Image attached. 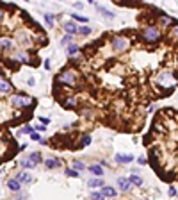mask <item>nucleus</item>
<instances>
[{"instance_id": "4", "label": "nucleus", "mask_w": 178, "mask_h": 200, "mask_svg": "<svg viewBox=\"0 0 178 200\" xmlns=\"http://www.w3.org/2000/svg\"><path fill=\"white\" fill-rule=\"evenodd\" d=\"M57 82L66 84V86H73V84H75V71H71V70H64V71H62L61 75L57 77Z\"/></svg>"}, {"instance_id": "38", "label": "nucleus", "mask_w": 178, "mask_h": 200, "mask_svg": "<svg viewBox=\"0 0 178 200\" xmlns=\"http://www.w3.org/2000/svg\"><path fill=\"white\" fill-rule=\"evenodd\" d=\"M34 131H45V125H36Z\"/></svg>"}, {"instance_id": "30", "label": "nucleus", "mask_w": 178, "mask_h": 200, "mask_svg": "<svg viewBox=\"0 0 178 200\" xmlns=\"http://www.w3.org/2000/svg\"><path fill=\"white\" fill-rule=\"evenodd\" d=\"M91 198H93V200H103V195H102L100 191H93V193H91Z\"/></svg>"}, {"instance_id": "5", "label": "nucleus", "mask_w": 178, "mask_h": 200, "mask_svg": "<svg viewBox=\"0 0 178 200\" xmlns=\"http://www.w3.org/2000/svg\"><path fill=\"white\" fill-rule=\"evenodd\" d=\"M16 181L20 184H30L32 182V175L29 172H20V173H16Z\"/></svg>"}, {"instance_id": "26", "label": "nucleus", "mask_w": 178, "mask_h": 200, "mask_svg": "<svg viewBox=\"0 0 178 200\" xmlns=\"http://www.w3.org/2000/svg\"><path fill=\"white\" fill-rule=\"evenodd\" d=\"M66 175H68V177H78L80 173H78L77 170H73V168H66Z\"/></svg>"}, {"instance_id": "34", "label": "nucleus", "mask_w": 178, "mask_h": 200, "mask_svg": "<svg viewBox=\"0 0 178 200\" xmlns=\"http://www.w3.org/2000/svg\"><path fill=\"white\" fill-rule=\"evenodd\" d=\"M167 193H169V197H176V189H175V188H169V191H167Z\"/></svg>"}, {"instance_id": "22", "label": "nucleus", "mask_w": 178, "mask_h": 200, "mask_svg": "<svg viewBox=\"0 0 178 200\" xmlns=\"http://www.w3.org/2000/svg\"><path fill=\"white\" fill-rule=\"evenodd\" d=\"M45 22H46V25H48V27H54V14L46 13V14H45Z\"/></svg>"}, {"instance_id": "9", "label": "nucleus", "mask_w": 178, "mask_h": 200, "mask_svg": "<svg viewBox=\"0 0 178 200\" xmlns=\"http://www.w3.org/2000/svg\"><path fill=\"white\" fill-rule=\"evenodd\" d=\"M11 89H13L11 82H9L7 79H4V77H0V93H9Z\"/></svg>"}, {"instance_id": "20", "label": "nucleus", "mask_w": 178, "mask_h": 200, "mask_svg": "<svg viewBox=\"0 0 178 200\" xmlns=\"http://www.w3.org/2000/svg\"><path fill=\"white\" fill-rule=\"evenodd\" d=\"M20 164H22L23 168H29V170H30V168H34V166H36V164H34L32 161L29 159V157H25V159H22V161H20Z\"/></svg>"}, {"instance_id": "40", "label": "nucleus", "mask_w": 178, "mask_h": 200, "mask_svg": "<svg viewBox=\"0 0 178 200\" xmlns=\"http://www.w3.org/2000/svg\"><path fill=\"white\" fill-rule=\"evenodd\" d=\"M2 16H4V13H2V9H0V20H2Z\"/></svg>"}, {"instance_id": "3", "label": "nucleus", "mask_w": 178, "mask_h": 200, "mask_svg": "<svg viewBox=\"0 0 178 200\" xmlns=\"http://www.w3.org/2000/svg\"><path fill=\"white\" fill-rule=\"evenodd\" d=\"M128 47H130V41L127 38H123V36H114L112 38V48L116 52H125Z\"/></svg>"}, {"instance_id": "1", "label": "nucleus", "mask_w": 178, "mask_h": 200, "mask_svg": "<svg viewBox=\"0 0 178 200\" xmlns=\"http://www.w3.org/2000/svg\"><path fill=\"white\" fill-rule=\"evenodd\" d=\"M160 39V27L159 25H148L143 30V41L146 43H157Z\"/></svg>"}, {"instance_id": "11", "label": "nucleus", "mask_w": 178, "mask_h": 200, "mask_svg": "<svg viewBox=\"0 0 178 200\" xmlns=\"http://www.w3.org/2000/svg\"><path fill=\"white\" fill-rule=\"evenodd\" d=\"M7 188L11 189V191H20V189H22V184H20L16 179H9V181H7Z\"/></svg>"}, {"instance_id": "2", "label": "nucleus", "mask_w": 178, "mask_h": 200, "mask_svg": "<svg viewBox=\"0 0 178 200\" xmlns=\"http://www.w3.org/2000/svg\"><path fill=\"white\" fill-rule=\"evenodd\" d=\"M34 102V98H30V97H27V95H22V93H18V95H13V98H11V104L14 107H29L30 104Z\"/></svg>"}, {"instance_id": "16", "label": "nucleus", "mask_w": 178, "mask_h": 200, "mask_svg": "<svg viewBox=\"0 0 178 200\" xmlns=\"http://www.w3.org/2000/svg\"><path fill=\"white\" fill-rule=\"evenodd\" d=\"M45 166L50 168V170H54V168H59V166H61V163H59L57 159H45Z\"/></svg>"}, {"instance_id": "13", "label": "nucleus", "mask_w": 178, "mask_h": 200, "mask_svg": "<svg viewBox=\"0 0 178 200\" xmlns=\"http://www.w3.org/2000/svg\"><path fill=\"white\" fill-rule=\"evenodd\" d=\"M64 30L68 36H73V34H77V25L73 22H68V23H64Z\"/></svg>"}, {"instance_id": "35", "label": "nucleus", "mask_w": 178, "mask_h": 200, "mask_svg": "<svg viewBox=\"0 0 178 200\" xmlns=\"http://www.w3.org/2000/svg\"><path fill=\"white\" fill-rule=\"evenodd\" d=\"M48 123H50L48 118H43V116H41V125H48Z\"/></svg>"}, {"instance_id": "23", "label": "nucleus", "mask_w": 178, "mask_h": 200, "mask_svg": "<svg viewBox=\"0 0 178 200\" xmlns=\"http://www.w3.org/2000/svg\"><path fill=\"white\" fill-rule=\"evenodd\" d=\"M160 23H164V25H169V23H175V22H173V18H171V16H166V14H162V16H160Z\"/></svg>"}, {"instance_id": "41", "label": "nucleus", "mask_w": 178, "mask_h": 200, "mask_svg": "<svg viewBox=\"0 0 178 200\" xmlns=\"http://www.w3.org/2000/svg\"><path fill=\"white\" fill-rule=\"evenodd\" d=\"M89 200H93V198H89Z\"/></svg>"}, {"instance_id": "25", "label": "nucleus", "mask_w": 178, "mask_h": 200, "mask_svg": "<svg viewBox=\"0 0 178 200\" xmlns=\"http://www.w3.org/2000/svg\"><path fill=\"white\" fill-rule=\"evenodd\" d=\"M91 143V136H82V140H80V146H87Z\"/></svg>"}, {"instance_id": "27", "label": "nucleus", "mask_w": 178, "mask_h": 200, "mask_svg": "<svg viewBox=\"0 0 178 200\" xmlns=\"http://www.w3.org/2000/svg\"><path fill=\"white\" fill-rule=\"evenodd\" d=\"M14 59H18L20 63H29V57H27L25 54H16V56H14Z\"/></svg>"}, {"instance_id": "14", "label": "nucleus", "mask_w": 178, "mask_h": 200, "mask_svg": "<svg viewBox=\"0 0 178 200\" xmlns=\"http://www.w3.org/2000/svg\"><path fill=\"white\" fill-rule=\"evenodd\" d=\"M95 5H96V4H95ZM96 9H98V11H100V13H102L103 16H105L107 20H112V18H114V13H112V11H109V9L102 7V5H96Z\"/></svg>"}, {"instance_id": "10", "label": "nucleus", "mask_w": 178, "mask_h": 200, "mask_svg": "<svg viewBox=\"0 0 178 200\" xmlns=\"http://www.w3.org/2000/svg\"><path fill=\"white\" fill-rule=\"evenodd\" d=\"M89 188H103L105 186V182H103V179L102 177H96V179H91V181L87 182Z\"/></svg>"}, {"instance_id": "37", "label": "nucleus", "mask_w": 178, "mask_h": 200, "mask_svg": "<svg viewBox=\"0 0 178 200\" xmlns=\"http://www.w3.org/2000/svg\"><path fill=\"white\" fill-rule=\"evenodd\" d=\"M137 163L143 166V164H146V159H144V157H139V159H137Z\"/></svg>"}, {"instance_id": "31", "label": "nucleus", "mask_w": 178, "mask_h": 200, "mask_svg": "<svg viewBox=\"0 0 178 200\" xmlns=\"http://www.w3.org/2000/svg\"><path fill=\"white\" fill-rule=\"evenodd\" d=\"M73 166H75L77 170H84V168H86V164H84L82 161H73Z\"/></svg>"}, {"instance_id": "8", "label": "nucleus", "mask_w": 178, "mask_h": 200, "mask_svg": "<svg viewBox=\"0 0 178 200\" xmlns=\"http://www.w3.org/2000/svg\"><path fill=\"white\" fill-rule=\"evenodd\" d=\"M102 195H103V198H114V197H116L118 193H116V189H114V188H110V186H103L102 188V191H100Z\"/></svg>"}, {"instance_id": "17", "label": "nucleus", "mask_w": 178, "mask_h": 200, "mask_svg": "<svg viewBox=\"0 0 178 200\" xmlns=\"http://www.w3.org/2000/svg\"><path fill=\"white\" fill-rule=\"evenodd\" d=\"M29 159L32 161L34 164H39L41 161H43V159H41V154H39V152H30V154H29Z\"/></svg>"}, {"instance_id": "29", "label": "nucleus", "mask_w": 178, "mask_h": 200, "mask_svg": "<svg viewBox=\"0 0 178 200\" xmlns=\"http://www.w3.org/2000/svg\"><path fill=\"white\" fill-rule=\"evenodd\" d=\"M73 16V20H75V22H87V16H80V14H71Z\"/></svg>"}, {"instance_id": "7", "label": "nucleus", "mask_w": 178, "mask_h": 200, "mask_svg": "<svg viewBox=\"0 0 178 200\" xmlns=\"http://www.w3.org/2000/svg\"><path fill=\"white\" fill-rule=\"evenodd\" d=\"M118 188L121 189V191H130L132 184H130V181H128L127 177H119V179H118Z\"/></svg>"}, {"instance_id": "21", "label": "nucleus", "mask_w": 178, "mask_h": 200, "mask_svg": "<svg viewBox=\"0 0 178 200\" xmlns=\"http://www.w3.org/2000/svg\"><path fill=\"white\" fill-rule=\"evenodd\" d=\"M77 32H78V34H82V36H87V34H91V27L82 25V27H78V29H77Z\"/></svg>"}, {"instance_id": "24", "label": "nucleus", "mask_w": 178, "mask_h": 200, "mask_svg": "<svg viewBox=\"0 0 178 200\" xmlns=\"http://www.w3.org/2000/svg\"><path fill=\"white\" fill-rule=\"evenodd\" d=\"M20 132H22V134H32V132H34V127H32V125H23Z\"/></svg>"}, {"instance_id": "33", "label": "nucleus", "mask_w": 178, "mask_h": 200, "mask_svg": "<svg viewBox=\"0 0 178 200\" xmlns=\"http://www.w3.org/2000/svg\"><path fill=\"white\" fill-rule=\"evenodd\" d=\"M30 140H34V141H41V136H39L38 132H32V134H30Z\"/></svg>"}, {"instance_id": "39", "label": "nucleus", "mask_w": 178, "mask_h": 200, "mask_svg": "<svg viewBox=\"0 0 178 200\" xmlns=\"http://www.w3.org/2000/svg\"><path fill=\"white\" fill-rule=\"evenodd\" d=\"M75 7H77V9H82V7H84V4H82V2H75Z\"/></svg>"}, {"instance_id": "32", "label": "nucleus", "mask_w": 178, "mask_h": 200, "mask_svg": "<svg viewBox=\"0 0 178 200\" xmlns=\"http://www.w3.org/2000/svg\"><path fill=\"white\" fill-rule=\"evenodd\" d=\"M61 43H62V45H64V47H68V45L71 43V36H68V34H66L64 38H62V41H61Z\"/></svg>"}, {"instance_id": "36", "label": "nucleus", "mask_w": 178, "mask_h": 200, "mask_svg": "<svg viewBox=\"0 0 178 200\" xmlns=\"http://www.w3.org/2000/svg\"><path fill=\"white\" fill-rule=\"evenodd\" d=\"M27 84H29V86H34V84H36V80H34L32 77H29V80H27Z\"/></svg>"}, {"instance_id": "15", "label": "nucleus", "mask_w": 178, "mask_h": 200, "mask_svg": "<svg viewBox=\"0 0 178 200\" xmlns=\"http://www.w3.org/2000/svg\"><path fill=\"white\" fill-rule=\"evenodd\" d=\"M13 41L11 39H7V38H2L0 39V48H4V50H9V48H13Z\"/></svg>"}, {"instance_id": "12", "label": "nucleus", "mask_w": 178, "mask_h": 200, "mask_svg": "<svg viewBox=\"0 0 178 200\" xmlns=\"http://www.w3.org/2000/svg\"><path fill=\"white\" fill-rule=\"evenodd\" d=\"M87 170H89L93 175H96V177H102V175H103V168H102L100 164H91Z\"/></svg>"}, {"instance_id": "28", "label": "nucleus", "mask_w": 178, "mask_h": 200, "mask_svg": "<svg viewBox=\"0 0 178 200\" xmlns=\"http://www.w3.org/2000/svg\"><path fill=\"white\" fill-rule=\"evenodd\" d=\"M169 36H171V38H178V23L173 25V29L169 30Z\"/></svg>"}, {"instance_id": "19", "label": "nucleus", "mask_w": 178, "mask_h": 200, "mask_svg": "<svg viewBox=\"0 0 178 200\" xmlns=\"http://www.w3.org/2000/svg\"><path fill=\"white\" fill-rule=\"evenodd\" d=\"M128 181H130V184H135V186H143V179H141L139 175H130V177H128Z\"/></svg>"}, {"instance_id": "6", "label": "nucleus", "mask_w": 178, "mask_h": 200, "mask_svg": "<svg viewBox=\"0 0 178 200\" xmlns=\"http://www.w3.org/2000/svg\"><path fill=\"white\" fill-rule=\"evenodd\" d=\"M132 161H134L132 154H116V163H119V164H128Z\"/></svg>"}, {"instance_id": "18", "label": "nucleus", "mask_w": 178, "mask_h": 200, "mask_svg": "<svg viewBox=\"0 0 178 200\" xmlns=\"http://www.w3.org/2000/svg\"><path fill=\"white\" fill-rule=\"evenodd\" d=\"M66 52H68V56H75V54H78V47L75 43H70L66 47Z\"/></svg>"}]
</instances>
